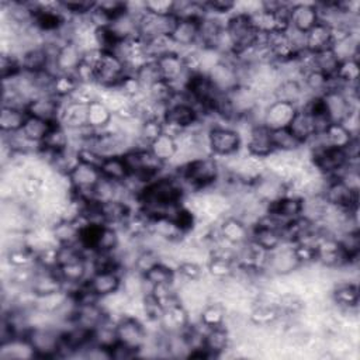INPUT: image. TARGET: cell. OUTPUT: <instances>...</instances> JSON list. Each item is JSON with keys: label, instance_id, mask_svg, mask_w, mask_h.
Here are the masks:
<instances>
[{"label": "cell", "instance_id": "cell-58", "mask_svg": "<svg viewBox=\"0 0 360 360\" xmlns=\"http://www.w3.org/2000/svg\"><path fill=\"white\" fill-rule=\"evenodd\" d=\"M294 252L295 256L301 264L304 266H312L316 262V246L311 242H298L294 243Z\"/></svg>", "mask_w": 360, "mask_h": 360}, {"label": "cell", "instance_id": "cell-14", "mask_svg": "<svg viewBox=\"0 0 360 360\" xmlns=\"http://www.w3.org/2000/svg\"><path fill=\"white\" fill-rule=\"evenodd\" d=\"M83 51L75 42L63 44L53 56L52 73L53 75H75L76 69L82 63Z\"/></svg>", "mask_w": 360, "mask_h": 360}, {"label": "cell", "instance_id": "cell-38", "mask_svg": "<svg viewBox=\"0 0 360 360\" xmlns=\"http://www.w3.org/2000/svg\"><path fill=\"white\" fill-rule=\"evenodd\" d=\"M0 357L8 360V359H31L37 356L30 342L27 340V338L18 336L1 343Z\"/></svg>", "mask_w": 360, "mask_h": 360}, {"label": "cell", "instance_id": "cell-24", "mask_svg": "<svg viewBox=\"0 0 360 360\" xmlns=\"http://www.w3.org/2000/svg\"><path fill=\"white\" fill-rule=\"evenodd\" d=\"M273 100L284 101L295 105L297 108L302 105L308 97L302 87L301 80L298 79H283L273 91Z\"/></svg>", "mask_w": 360, "mask_h": 360}, {"label": "cell", "instance_id": "cell-53", "mask_svg": "<svg viewBox=\"0 0 360 360\" xmlns=\"http://www.w3.org/2000/svg\"><path fill=\"white\" fill-rule=\"evenodd\" d=\"M79 82L73 75H55L52 82V94L60 100H66L72 96Z\"/></svg>", "mask_w": 360, "mask_h": 360}, {"label": "cell", "instance_id": "cell-1", "mask_svg": "<svg viewBox=\"0 0 360 360\" xmlns=\"http://www.w3.org/2000/svg\"><path fill=\"white\" fill-rule=\"evenodd\" d=\"M210 153L217 159H225L243 149L240 132L232 125H210L207 129Z\"/></svg>", "mask_w": 360, "mask_h": 360}, {"label": "cell", "instance_id": "cell-16", "mask_svg": "<svg viewBox=\"0 0 360 360\" xmlns=\"http://www.w3.org/2000/svg\"><path fill=\"white\" fill-rule=\"evenodd\" d=\"M267 211L271 212L281 224L287 225L302 215V197L287 193L271 202L267 207Z\"/></svg>", "mask_w": 360, "mask_h": 360}, {"label": "cell", "instance_id": "cell-29", "mask_svg": "<svg viewBox=\"0 0 360 360\" xmlns=\"http://www.w3.org/2000/svg\"><path fill=\"white\" fill-rule=\"evenodd\" d=\"M91 342L103 349L111 350L118 343L117 336V319L107 315L93 330Z\"/></svg>", "mask_w": 360, "mask_h": 360}, {"label": "cell", "instance_id": "cell-36", "mask_svg": "<svg viewBox=\"0 0 360 360\" xmlns=\"http://www.w3.org/2000/svg\"><path fill=\"white\" fill-rule=\"evenodd\" d=\"M271 135V145L274 152H298L304 148V143L291 132V129L287 128H278V129H270Z\"/></svg>", "mask_w": 360, "mask_h": 360}, {"label": "cell", "instance_id": "cell-22", "mask_svg": "<svg viewBox=\"0 0 360 360\" xmlns=\"http://www.w3.org/2000/svg\"><path fill=\"white\" fill-rule=\"evenodd\" d=\"M190 323L191 316L180 302L166 308L159 321L160 329L166 333H181Z\"/></svg>", "mask_w": 360, "mask_h": 360}, {"label": "cell", "instance_id": "cell-54", "mask_svg": "<svg viewBox=\"0 0 360 360\" xmlns=\"http://www.w3.org/2000/svg\"><path fill=\"white\" fill-rule=\"evenodd\" d=\"M339 245L349 262H357L360 252V236L357 231H347L338 236Z\"/></svg>", "mask_w": 360, "mask_h": 360}, {"label": "cell", "instance_id": "cell-3", "mask_svg": "<svg viewBox=\"0 0 360 360\" xmlns=\"http://www.w3.org/2000/svg\"><path fill=\"white\" fill-rule=\"evenodd\" d=\"M163 129L170 135H176L183 129H188L200 122V117L194 107L183 101H172L163 114Z\"/></svg>", "mask_w": 360, "mask_h": 360}, {"label": "cell", "instance_id": "cell-9", "mask_svg": "<svg viewBox=\"0 0 360 360\" xmlns=\"http://www.w3.org/2000/svg\"><path fill=\"white\" fill-rule=\"evenodd\" d=\"M127 75L128 68L111 52H104L96 66V83L101 87H117Z\"/></svg>", "mask_w": 360, "mask_h": 360}, {"label": "cell", "instance_id": "cell-30", "mask_svg": "<svg viewBox=\"0 0 360 360\" xmlns=\"http://www.w3.org/2000/svg\"><path fill=\"white\" fill-rule=\"evenodd\" d=\"M108 30L118 41L139 37V18L124 11L111 20Z\"/></svg>", "mask_w": 360, "mask_h": 360}, {"label": "cell", "instance_id": "cell-21", "mask_svg": "<svg viewBox=\"0 0 360 360\" xmlns=\"http://www.w3.org/2000/svg\"><path fill=\"white\" fill-rule=\"evenodd\" d=\"M68 131H77L87 127V105L72 101L69 98L62 100L59 121Z\"/></svg>", "mask_w": 360, "mask_h": 360}, {"label": "cell", "instance_id": "cell-25", "mask_svg": "<svg viewBox=\"0 0 360 360\" xmlns=\"http://www.w3.org/2000/svg\"><path fill=\"white\" fill-rule=\"evenodd\" d=\"M250 240L259 248L271 252L284 242V238L281 229H277L263 222H256L250 228Z\"/></svg>", "mask_w": 360, "mask_h": 360}, {"label": "cell", "instance_id": "cell-52", "mask_svg": "<svg viewBox=\"0 0 360 360\" xmlns=\"http://www.w3.org/2000/svg\"><path fill=\"white\" fill-rule=\"evenodd\" d=\"M249 17L255 30L260 34H270L273 31H280L276 15L267 10H263V7L259 11L250 14Z\"/></svg>", "mask_w": 360, "mask_h": 360}, {"label": "cell", "instance_id": "cell-4", "mask_svg": "<svg viewBox=\"0 0 360 360\" xmlns=\"http://www.w3.org/2000/svg\"><path fill=\"white\" fill-rule=\"evenodd\" d=\"M225 30L233 42L235 53L255 45L259 37L250 17L243 13L231 14L225 21Z\"/></svg>", "mask_w": 360, "mask_h": 360}, {"label": "cell", "instance_id": "cell-49", "mask_svg": "<svg viewBox=\"0 0 360 360\" xmlns=\"http://www.w3.org/2000/svg\"><path fill=\"white\" fill-rule=\"evenodd\" d=\"M143 276L152 287L160 285V284H174L176 270H174V267L169 266L167 263L160 262L156 266H153L149 271H146Z\"/></svg>", "mask_w": 360, "mask_h": 360}, {"label": "cell", "instance_id": "cell-33", "mask_svg": "<svg viewBox=\"0 0 360 360\" xmlns=\"http://www.w3.org/2000/svg\"><path fill=\"white\" fill-rule=\"evenodd\" d=\"M333 38H332V31L330 27L318 22L314 25L311 30L307 31V51L312 53H318L321 51L332 48Z\"/></svg>", "mask_w": 360, "mask_h": 360}, {"label": "cell", "instance_id": "cell-19", "mask_svg": "<svg viewBox=\"0 0 360 360\" xmlns=\"http://www.w3.org/2000/svg\"><path fill=\"white\" fill-rule=\"evenodd\" d=\"M297 112V107L284 101L271 100L263 114V125L269 129L287 128Z\"/></svg>", "mask_w": 360, "mask_h": 360}, {"label": "cell", "instance_id": "cell-13", "mask_svg": "<svg viewBox=\"0 0 360 360\" xmlns=\"http://www.w3.org/2000/svg\"><path fill=\"white\" fill-rule=\"evenodd\" d=\"M329 298L335 308L339 311H353L357 309L360 301L359 285L356 281L340 280L332 284L329 290Z\"/></svg>", "mask_w": 360, "mask_h": 360}, {"label": "cell", "instance_id": "cell-27", "mask_svg": "<svg viewBox=\"0 0 360 360\" xmlns=\"http://www.w3.org/2000/svg\"><path fill=\"white\" fill-rule=\"evenodd\" d=\"M30 288L34 295L51 294L63 290V281L60 280L56 270H45L37 266L35 276Z\"/></svg>", "mask_w": 360, "mask_h": 360}, {"label": "cell", "instance_id": "cell-37", "mask_svg": "<svg viewBox=\"0 0 360 360\" xmlns=\"http://www.w3.org/2000/svg\"><path fill=\"white\" fill-rule=\"evenodd\" d=\"M236 263L222 256H210L205 263V273L217 281H225L235 274Z\"/></svg>", "mask_w": 360, "mask_h": 360}, {"label": "cell", "instance_id": "cell-23", "mask_svg": "<svg viewBox=\"0 0 360 360\" xmlns=\"http://www.w3.org/2000/svg\"><path fill=\"white\" fill-rule=\"evenodd\" d=\"M319 22V15L315 3H291L290 27L307 32Z\"/></svg>", "mask_w": 360, "mask_h": 360}, {"label": "cell", "instance_id": "cell-46", "mask_svg": "<svg viewBox=\"0 0 360 360\" xmlns=\"http://www.w3.org/2000/svg\"><path fill=\"white\" fill-rule=\"evenodd\" d=\"M132 75L138 79V82L141 83V86L143 87L145 91L149 87H152L153 84H156L158 82L163 80L159 65L155 59H149V60L143 62Z\"/></svg>", "mask_w": 360, "mask_h": 360}, {"label": "cell", "instance_id": "cell-39", "mask_svg": "<svg viewBox=\"0 0 360 360\" xmlns=\"http://www.w3.org/2000/svg\"><path fill=\"white\" fill-rule=\"evenodd\" d=\"M52 233L58 245H79L82 231L75 221L59 219L52 225Z\"/></svg>", "mask_w": 360, "mask_h": 360}, {"label": "cell", "instance_id": "cell-45", "mask_svg": "<svg viewBox=\"0 0 360 360\" xmlns=\"http://www.w3.org/2000/svg\"><path fill=\"white\" fill-rule=\"evenodd\" d=\"M145 51L149 59H159L163 55L177 52V46L170 35H159L150 39H145Z\"/></svg>", "mask_w": 360, "mask_h": 360}, {"label": "cell", "instance_id": "cell-61", "mask_svg": "<svg viewBox=\"0 0 360 360\" xmlns=\"http://www.w3.org/2000/svg\"><path fill=\"white\" fill-rule=\"evenodd\" d=\"M285 31V35L290 41V45L294 51V55H298L304 51H307V32L300 31L294 27H288Z\"/></svg>", "mask_w": 360, "mask_h": 360}, {"label": "cell", "instance_id": "cell-12", "mask_svg": "<svg viewBox=\"0 0 360 360\" xmlns=\"http://www.w3.org/2000/svg\"><path fill=\"white\" fill-rule=\"evenodd\" d=\"M218 236L233 246H240L250 239V226L235 215H226L215 225Z\"/></svg>", "mask_w": 360, "mask_h": 360}, {"label": "cell", "instance_id": "cell-59", "mask_svg": "<svg viewBox=\"0 0 360 360\" xmlns=\"http://www.w3.org/2000/svg\"><path fill=\"white\" fill-rule=\"evenodd\" d=\"M235 6H236V1H232V0H210V1H204L205 13L215 14V15L224 17V18H228L231 14L235 13Z\"/></svg>", "mask_w": 360, "mask_h": 360}, {"label": "cell", "instance_id": "cell-63", "mask_svg": "<svg viewBox=\"0 0 360 360\" xmlns=\"http://www.w3.org/2000/svg\"><path fill=\"white\" fill-rule=\"evenodd\" d=\"M96 4H97L111 20L125 11V1H120V0L96 1Z\"/></svg>", "mask_w": 360, "mask_h": 360}, {"label": "cell", "instance_id": "cell-7", "mask_svg": "<svg viewBox=\"0 0 360 360\" xmlns=\"http://www.w3.org/2000/svg\"><path fill=\"white\" fill-rule=\"evenodd\" d=\"M301 267L295 252L294 245L283 242L278 248L269 252L264 273L269 276H288Z\"/></svg>", "mask_w": 360, "mask_h": 360}, {"label": "cell", "instance_id": "cell-40", "mask_svg": "<svg viewBox=\"0 0 360 360\" xmlns=\"http://www.w3.org/2000/svg\"><path fill=\"white\" fill-rule=\"evenodd\" d=\"M112 120V112L100 100L87 105V127L93 131L105 129Z\"/></svg>", "mask_w": 360, "mask_h": 360}, {"label": "cell", "instance_id": "cell-6", "mask_svg": "<svg viewBox=\"0 0 360 360\" xmlns=\"http://www.w3.org/2000/svg\"><path fill=\"white\" fill-rule=\"evenodd\" d=\"M322 107L330 122L342 124L350 115L357 112L359 97L346 96L339 90H329L322 97Z\"/></svg>", "mask_w": 360, "mask_h": 360}, {"label": "cell", "instance_id": "cell-17", "mask_svg": "<svg viewBox=\"0 0 360 360\" xmlns=\"http://www.w3.org/2000/svg\"><path fill=\"white\" fill-rule=\"evenodd\" d=\"M232 346V335L229 329L222 326L205 328L202 349L208 354V357H219L224 356Z\"/></svg>", "mask_w": 360, "mask_h": 360}, {"label": "cell", "instance_id": "cell-11", "mask_svg": "<svg viewBox=\"0 0 360 360\" xmlns=\"http://www.w3.org/2000/svg\"><path fill=\"white\" fill-rule=\"evenodd\" d=\"M242 139L243 149L253 156L264 159L274 152L271 145L270 129L263 124L249 125L245 134H242Z\"/></svg>", "mask_w": 360, "mask_h": 360}, {"label": "cell", "instance_id": "cell-26", "mask_svg": "<svg viewBox=\"0 0 360 360\" xmlns=\"http://www.w3.org/2000/svg\"><path fill=\"white\" fill-rule=\"evenodd\" d=\"M170 37L177 49L198 45V20L177 18Z\"/></svg>", "mask_w": 360, "mask_h": 360}, {"label": "cell", "instance_id": "cell-62", "mask_svg": "<svg viewBox=\"0 0 360 360\" xmlns=\"http://www.w3.org/2000/svg\"><path fill=\"white\" fill-rule=\"evenodd\" d=\"M148 13L156 14V15H173V0H152L145 1Z\"/></svg>", "mask_w": 360, "mask_h": 360}, {"label": "cell", "instance_id": "cell-41", "mask_svg": "<svg viewBox=\"0 0 360 360\" xmlns=\"http://www.w3.org/2000/svg\"><path fill=\"white\" fill-rule=\"evenodd\" d=\"M100 173L104 179L122 183L128 176V167L122 156H107L98 166Z\"/></svg>", "mask_w": 360, "mask_h": 360}, {"label": "cell", "instance_id": "cell-47", "mask_svg": "<svg viewBox=\"0 0 360 360\" xmlns=\"http://www.w3.org/2000/svg\"><path fill=\"white\" fill-rule=\"evenodd\" d=\"M4 253H6V263L10 267H31L37 264L35 250L31 249L28 245L7 250Z\"/></svg>", "mask_w": 360, "mask_h": 360}, {"label": "cell", "instance_id": "cell-44", "mask_svg": "<svg viewBox=\"0 0 360 360\" xmlns=\"http://www.w3.org/2000/svg\"><path fill=\"white\" fill-rule=\"evenodd\" d=\"M52 125L53 124H51V122H48L45 120H41V118H37V117H32V115H27L25 122H24V125L21 128V132L31 142L38 143L41 146L42 141L45 139V136L49 132Z\"/></svg>", "mask_w": 360, "mask_h": 360}, {"label": "cell", "instance_id": "cell-10", "mask_svg": "<svg viewBox=\"0 0 360 360\" xmlns=\"http://www.w3.org/2000/svg\"><path fill=\"white\" fill-rule=\"evenodd\" d=\"M322 197L329 205L345 210L357 208L359 202V193L349 188L339 177L326 179Z\"/></svg>", "mask_w": 360, "mask_h": 360}, {"label": "cell", "instance_id": "cell-35", "mask_svg": "<svg viewBox=\"0 0 360 360\" xmlns=\"http://www.w3.org/2000/svg\"><path fill=\"white\" fill-rule=\"evenodd\" d=\"M288 128L291 129V132L302 142L305 143L308 139H311L316 131H315V124L312 120V115L308 110L300 107L297 108V112L292 118V121L290 122Z\"/></svg>", "mask_w": 360, "mask_h": 360}, {"label": "cell", "instance_id": "cell-57", "mask_svg": "<svg viewBox=\"0 0 360 360\" xmlns=\"http://www.w3.org/2000/svg\"><path fill=\"white\" fill-rule=\"evenodd\" d=\"M335 77L343 84H359V59L352 58L342 60Z\"/></svg>", "mask_w": 360, "mask_h": 360}, {"label": "cell", "instance_id": "cell-2", "mask_svg": "<svg viewBox=\"0 0 360 360\" xmlns=\"http://www.w3.org/2000/svg\"><path fill=\"white\" fill-rule=\"evenodd\" d=\"M27 340L35 352L37 357H59L63 336L62 329L56 325L31 328L27 335Z\"/></svg>", "mask_w": 360, "mask_h": 360}, {"label": "cell", "instance_id": "cell-42", "mask_svg": "<svg viewBox=\"0 0 360 360\" xmlns=\"http://www.w3.org/2000/svg\"><path fill=\"white\" fill-rule=\"evenodd\" d=\"M301 83L308 98L322 97L329 89V77L318 70L305 73L301 77Z\"/></svg>", "mask_w": 360, "mask_h": 360}, {"label": "cell", "instance_id": "cell-8", "mask_svg": "<svg viewBox=\"0 0 360 360\" xmlns=\"http://www.w3.org/2000/svg\"><path fill=\"white\" fill-rule=\"evenodd\" d=\"M117 336L118 343L139 352L141 356V350L148 340V329L143 321L135 316L122 315L117 319Z\"/></svg>", "mask_w": 360, "mask_h": 360}, {"label": "cell", "instance_id": "cell-5", "mask_svg": "<svg viewBox=\"0 0 360 360\" xmlns=\"http://www.w3.org/2000/svg\"><path fill=\"white\" fill-rule=\"evenodd\" d=\"M207 77L218 93H229L240 84L239 70L232 56L221 58L207 72Z\"/></svg>", "mask_w": 360, "mask_h": 360}, {"label": "cell", "instance_id": "cell-55", "mask_svg": "<svg viewBox=\"0 0 360 360\" xmlns=\"http://www.w3.org/2000/svg\"><path fill=\"white\" fill-rule=\"evenodd\" d=\"M205 274V264L193 262V260H181L176 266V277L184 281H195L201 280Z\"/></svg>", "mask_w": 360, "mask_h": 360}, {"label": "cell", "instance_id": "cell-34", "mask_svg": "<svg viewBox=\"0 0 360 360\" xmlns=\"http://www.w3.org/2000/svg\"><path fill=\"white\" fill-rule=\"evenodd\" d=\"M321 136L328 148L345 149L350 143V141L359 135L352 134L343 124L330 122L326 127V129L323 132H321Z\"/></svg>", "mask_w": 360, "mask_h": 360}, {"label": "cell", "instance_id": "cell-15", "mask_svg": "<svg viewBox=\"0 0 360 360\" xmlns=\"http://www.w3.org/2000/svg\"><path fill=\"white\" fill-rule=\"evenodd\" d=\"M62 100L52 94H41L30 101L27 107V114L45 120L51 124H58L60 114Z\"/></svg>", "mask_w": 360, "mask_h": 360}, {"label": "cell", "instance_id": "cell-60", "mask_svg": "<svg viewBox=\"0 0 360 360\" xmlns=\"http://www.w3.org/2000/svg\"><path fill=\"white\" fill-rule=\"evenodd\" d=\"M21 70V63L20 58L13 53H1L0 56V72H1V79L11 77L17 75Z\"/></svg>", "mask_w": 360, "mask_h": 360}, {"label": "cell", "instance_id": "cell-43", "mask_svg": "<svg viewBox=\"0 0 360 360\" xmlns=\"http://www.w3.org/2000/svg\"><path fill=\"white\" fill-rule=\"evenodd\" d=\"M27 115L28 114L24 110L1 105V112H0V129H1V132L3 134H11V132L21 131Z\"/></svg>", "mask_w": 360, "mask_h": 360}, {"label": "cell", "instance_id": "cell-50", "mask_svg": "<svg viewBox=\"0 0 360 360\" xmlns=\"http://www.w3.org/2000/svg\"><path fill=\"white\" fill-rule=\"evenodd\" d=\"M314 56H315V69L318 72L323 73L328 77H332L336 75L342 60L338 58V55L333 52L332 48L314 53Z\"/></svg>", "mask_w": 360, "mask_h": 360}, {"label": "cell", "instance_id": "cell-64", "mask_svg": "<svg viewBox=\"0 0 360 360\" xmlns=\"http://www.w3.org/2000/svg\"><path fill=\"white\" fill-rule=\"evenodd\" d=\"M111 359H115V360H127V359H134V357H138L139 356V352L125 346V345H121V343H117L111 350Z\"/></svg>", "mask_w": 360, "mask_h": 360}, {"label": "cell", "instance_id": "cell-56", "mask_svg": "<svg viewBox=\"0 0 360 360\" xmlns=\"http://www.w3.org/2000/svg\"><path fill=\"white\" fill-rule=\"evenodd\" d=\"M160 262H162V255L156 249L142 248L135 257L134 270H136L141 274H145L146 271H149L153 266H156Z\"/></svg>", "mask_w": 360, "mask_h": 360}, {"label": "cell", "instance_id": "cell-51", "mask_svg": "<svg viewBox=\"0 0 360 360\" xmlns=\"http://www.w3.org/2000/svg\"><path fill=\"white\" fill-rule=\"evenodd\" d=\"M176 91H177V90H176L169 82L160 80V82H158L156 84H153L152 87H149V89L145 91V94H146L153 103H156L158 105L166 108V107L170 104V101L173 100Z\"/></svg>", "mask_w": 360, "mask_h": 360}, {"label": "cell", "instance_id": "cell-32", "mask_svg": "<svg viewBox=\"0 0 360 360\" xmlns=\"http://www.w3.org/2000/svg\"><path fill=\"white\" fill-rule=\"evenodd\" d=\"M226 316H228V308L224 302L208 301L198 312L197 322H200L204 328H215V326L225 325Z\"/></svg>", "mask_w": 360, "mask_h": 360}, {"label": "cell", "instance_id": "cell-48", "mask_svg": "<svg viewBox=\"0 0 360 360\" xmlns=\"http://www.w3.org/2000/svg\"><path fill=\"white\" fill-rule=\"evenodd\" d=\"M163 121L162 120H146L139 125L138 142L136 148H148L162 132H163Z\"/></svg>", "mask_w": 360, "mask_h": 360}, {"label": "cell", "instance_id": "cell-20", "mask_svg": "<svg viewBox=\"0 0 360 360\" xmlns=\"http://www.w3.org/2000/svg\"><path fill=\"white\" fill-rule=\"evenodd\" d=\"M87 287L98 297H107L121 288V271L118 270H100L94 271L86 280Z\"/></svg>", "mask_w": 360, "mask_h": 360}, {"label": "cell", "instance_id": "cell-18", "mask_svg": "<svg viewBox=\"0 0 360 360\" xmlns=\"http://www.w3.org/2000/svg\"><path fill=\"white\" fill-rule=\"evenodd\" d=\"M177 18L174 15H156L146 13L139 20V37L150 39L159 35H170Z\"/></svg>", "mask_w": 360, "mask_h": 360}, {"label": "cell", "instance_id": "cell-28", "mask_svg": "<svg viewBox=\"0 0 360 360\" xmlns=\"http://www.w3.org/2000/svg\"><path fill=\"white\" fill-rule=\"evenodd\" d=\"M70 146L69 131L60 124H53L41 143L39 152L42 155H53L62 152Z\"/></svg>", "mask_w": 360, "mask_h": 360}, {"label": "cell", "instance_id": "cell-31", "mask_svg": "<svg viewBox=\"0 0 360 360\" xmlns=\"http://www.w3.org/2000/svg\"><path fill=\"white\" fill-rule=\"evenodd\" d=\"M148 149L165 166L172 165V162L174 160V158L177 155V143H176L174 136L165 131L148 146Z\"/></svg>", "mask_w": 360, "mask_h": 360}]
</instances>
